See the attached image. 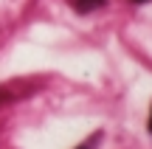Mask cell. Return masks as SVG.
<instances>
[{"mask_svg": "<svg viewBox=\"0 0 152 149\" xmlns=\"http://www.w3.org/2000/svg\"><path fill=\"white\" fill-rule=\"evenodd\" d=\"M104 3H107V0H71V6L79 11V14H90V11L102 9Z\"/></svg>", "mask_w": 152, "mask_h": 149, "instance_id": "cell-1", "label": "cell"}, {"mask_svg": "<svg viewBox=\"0 0 152 149\" xmlns=\"http://www.w3.org/2000/svg\"><path fill=\"white\" fill-rule=\"evenodd\" d=\"M79 149H93V144H82V146H79Z\"/></svg>", "mask_w": 152, "mask_h": 149, "instance_id": "cell-2", "label": "cell"}, {"mask_svg": "<svg viewBox=\"0 0 152 149\" xmlns=\"http://www.w3.org/2000/svg\"><path fill=\"white\" fill-rule=\"evenodd\" d=\"M149 132H152V113H149Z\"/></svg>", "mask_w": 152, "mask_h": 149, "instance_id": "cell-3", "label": "cell"}, {"mask_svg": "<svg viewBox=\"0 0 152 149\" xmlns=\"http://www.w3.org/2000/svg\"><path fill=\"white\" fill-rule=\"evenodd\" d=\"M132 3H147V0H132Z\"/></svg>", "mask_w": 152, "mask_h": 149, "instance_id": "cell-4", "label": "cell"}]
</instances>
